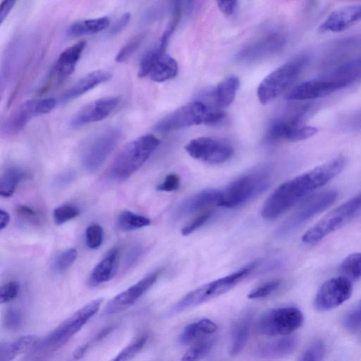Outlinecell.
I'll use <instances>...</instances> for the list:
<instances>
[{"label":"cell","mask_w":361,"mask_h":361,"mask_svg":"<svg viewBox=\"0 0 361 361\" xmlns=\"http://www.w3.org/2000/svg\"><path fill=\"white\" fill-rule=\"evenodd\" d=\"M346 164L347 158L339 156L282 183L265 201L262 216L269 221L277 219L338 175Z\"/></svg>","instance_id":"obj_1"},{"label":"cell","mask_w":361,"mask_h":361,"mask_svg":"<svg viewBox=\"0 0 361 361\" xmlns=\"http://www.w3.org/2000/svg\"><path fill=\"white\" fill-rule=\"evenodd\" d=\"M102 299L90 301L62 322L44 338L39 340L32 350V361H44L63 346L98 312Z\"/></svg>","instance_id":"obj_2"},{"label":"cell","mask_w":361,"mask_h":361,"mask_svg":"<svg viewBox=\"0 0 361 361\" xmlns=\"http://www.w3.org/2000/svg\"><path fill=\"white\" fill-rule=\"evenodd\" d=\"M159 143V140L152 134L144 135L130 141L107 169L106 178L116 183L126 180L145 163Z\"/></svg>","instance_id":"obj_3"},{"label":"cell","mask_w":361,"mask_h":361,"mask_svg":"<svg viewBox=\"0 0 361 361\" xmlns=\"http://www.w3.org/2000/svg\"><path fill=\"white\" fill-rule=\"evenodd\" d=\"M255 267L256 263H250L229 275L191 290L171 307L168 315L178 314L228 292L252 273Z\"/></svg>","instance_id":"obj_4"},{"label":"cell","mask_w":361,"mask_h":361,"mask_svg":"<svg viewBox=\"0 0 361 361\" xmlns=\"http://www.w3.org/2000/svg\"><path fill=\"white\" fill-rule=\"evenodd\" d=\"M224 117V112L211 110L204 103L195 101L166 115L154 125V129L157 132H170L195 125L218 123Z\"/></svg>","instance_id":"obj_5"},{"label":"cell","mask_w":361,"mask_h":361,"mask_svg":"<svg viewBox=\"0 0 361 361\" xmlns=\"http://www.w3.org/2000/svg\"><path fill=\"white\" fill-rule=\"evenodd\" d=\"M308 61L307 54H299L266 76L257 90L260 103L265 104L286 90L305 68Z\"/></svg>","instance_id":"obj_6"},{"label":"cell","mask_w":361,"mask_h":361,"mask_svg":"<svg viewBox=\"0 0 361 361\" xmlns=\"http://www.w3.org/2000/svg\"><path fill=\"white\" fill-rule=\"evenodd\" d=\"M360 213L361 192L327 213L305 233L302 240L306 244H316Z\"/></svg>","instance_id":"obj_7"},{"label":"cell","mask_w":361,"mask_h":361,"mask_svg":"<svg viewBox=\"0 0 361 361\" xmlns=\"http://www.w3.org/2000/svg\"><path fill=\"white\" fill-rule=\"evenodd\" d=\"M270 184V176L264 171L247 173L231 183L221 191L218 206L234 208L263 192Z\"/></svg>","instance_id":"obj_8"},{"label":"cell","mask_w":361,"mask_h":361,"mask_svg":"<svg viewBox=\"0 0 361 361\" xmlns=\"http://www.w3.org/2000/svg\"><path fill=\"white\" fill-rule=\"evenodd\" d=\"M121 136L120 129L116 127L106 128L93 135L82 151L84 169L89 172L97 171L113 152Z\"/></svg>","instance_id":"obj_9"},{"label":"cell","mask_w":361,"mask_h":361,"mask_svg":"<svg viewBox=\"0 0 361 361\" xmlns=\"http://www.w3.org/2000/svg\"><path fill=\"white\" fill-rule=\"evenodd\" d=\"M302 312L295 307H284L269 310L260 317L258 331L266 336H288L303 324Z\"/></svg>","instance_id":"obj_10"},{"label":"cell","mask_w":361,"mask_h":361,"mask_svg":"<svg viewBox=\"0 0 361 361\" xmlns=\"http://www.w3.org/2000/svg\"><path fill=\"white\" fill-rule=\"evenodd\" d=\"M337 197V191L331 190L309 197L283 222L279 229L278 235L286 236L294 232L314 216L329 207Z\"/></svg>","instance_id":"obj_11"},{"label":"cell","mask_w":361,"mask_h":361,"mask_svg":"<svg viewBox=\"0 0 361 361\" xmlns=\"http://www.w3.org/2000/svg\"><path fill=\"white\" fill-rule=\"evenodd\" d=\"M307 111L305 107L288 118L274 121L267 131V138L272 141H300L314 135L317 128L301 124L302 117Z\"/></svg>","instance_id":"obj_12"},{"label":"cell","mask_w":361,"mask_h":361,"mask_svg":"<svg viewBox=\"0 0 361 361\" xmlns=\"http://www.w3.org/2000/svg\"><path fill=\"white\" fill-rule=\"evenodd\" d=\"M56 104V99L51 97L23 102L8 118L3 126V132L8 135L19 133L32 118L51 112Z\"/></svg>","instance_id":"obj_13"},{"label":"cell","mask_w":361,"mask_h":361,"mask_svg":"<svg viewBox=\"0 0 361 361\" xmlns=\"http://www.w3.org/2000/svg\"><path fill=\"white\" fill-rule=\"evenodd\" d=\"M352 292V283L348 277L331 278L319 288L314 298V307L322 312L334 309L348 300Z\"/></svg>","instance_id":"obj_14"},{"label":"cell","mask_w":361,"mask_h":361,"mask_svg":"<svg viewBox=\"0 0 361 361\" xmlns=\"http://www.w3.org/2000/svg\"><path fill=\"white\" fill-rule=\"evenodd\" d=\"M185 149L192 158L213 164L226 161L233 154V149L229 144L208 137L190 140Z\"/></svg>","instance_id":"obj_15"},{"label":"cell","mask_w":361,"mask_h":361,"mask_svg":"<svg viewBox=\"0 0 361 361\" xmlns=\"http://www.w3.org/2000/svg\"><path fill=\"white\" fill-rule=\"evenodd\" d=\"M161 273L160 270L155 271L114 296L106 305L104 313L115 314L134 304L153 286Z\"/></svg>","instance_id":"obj_16"},{"label":"cell","mask_w":361,"mask_h":361,"mask_svg":"<svg viewBox=\"0 0 361 361\" xmlns=\"http://www.w3.org/2000/svg\"><path fill=\"white\" fill-rule=\"evenodd\" d=\"M286 44V38L279 32H272L255 40L243 47L236 55L240 62H252L279 51Z\"/></svg>","instance_id":"obj_17"},{"label":"cell","mask_w":361,"mask_h":361,"mask_svg":"<svg viewBox=\"0 0 361 361\" xmlns=\"http://www.w3.org/2000/svg\"><path fill=\"white\" fill-rule=\"evenodd\" d=\"M343 87L324 75L300 83L293 87L287 94L290 101H304L328 96Z\"/></svg>","instance_id":"obj_18"},{"label":"cell","mask_w":361,"mask_h":361,"mask_svg":"<svg viewBox=\"0 0 361 361\" xmlns=\"http://www.w3.org/2000/svg\"><path fill=\"white\" fill-rule=\"evenodd\" d=\"M118 99L114 97H103L92 101L81 108L73 117L71 125L78 128L100 121L116 108Z\"/></svg>","instance_id":"obj_19"},{"label":"cell","mask_w":361,"mask_h":361,"mask_svg":"<svg viewBox=\"0 0 361 361\" xmlns=\"http://www.w3.org/2000/svg\"><path fill=\"white\" fill-rule=\"evenodd\" d=\"M359 21H361V4L344 6L333 11L320 25L319 32H339Z\"/></svg>","instance_id":"obj_20"},{"label":"cell","mask_w":361,"mask_h":361,"mask_svg":"<svg viewBox=\"0 0 361 361\" xmlns=\"http://www.w3.org/2000/svg\"><path fill=\"white\" fill-rule=\"evenodd\" d=\"M221 191L207 189L200 191L183 201L175 212V217L181 219L196 212H202L212 205H217Z\"/></svg>","instance_id":"obj_21"},{"label":"cell","mask_w":361,"mask_h":361,"mask_svg":"<svg viewBox=\"0 0 361 361\" xmlns=\"http://www.w3.org/2000/svg\"><path fill=\"white\" fill-rule=\"evenodd\" d=\"M85 45V41H80L60 54L53 73L57 82H63L73 73Z\"/></svg>","instance_id":"obj_22"},{"label":"cell","mask_w":361,"mask_h":361,"mask_svg":"<svg viewBox=\"0 0 361 361\" xmlns=\"http://www.w3.org/2000/svg\"><path fill=\"white\" fill-rule=\"evenodd\" d=\"M111 77V73L106 70H97L89 73L67 90L62 95L61 99L63 100L75 99L109 80Z\"/></svg>","instance_id":"obj_23"},{"label":"cell","mask_w":361,"mask_h":361,"mask_svg":"<svg viewBox=\"0 0 361 361\" xmlns=\"http://www.w3.org/2000/svg\"><path fill=\"white\" fill-rule=\"evenodd\" d=\"M119 258V250L112 249L92 269L89 283L92 286L104 283L112 279L116 272Z\"/></svg>","instance_id":"obj_24"},{"label":"cell","mask_w":361,"mask_h":361,"mask_svg":"<svg viewBox=\"0 0 361 361\" xmlns=\"http://www.w3.org/2000/svg\"><path fill=\"white\" fill-rule=\"evenodd\" d=\"M298 345L295 336H286L262 344L258 349V355L264 359H278L291 354Z\"/></svg>","instance_id":"obj_25"},{"label":"cell","mask_w":361,"mask_h":361,"mask_svg":"<svg viewBox=\"0 0 361 361\" xmlns=\"http://www.w3.org/2000/svg\"><path fill=\"white\" fill-rule=\"evenodd\" d=\"M343 88L361 78V56L324 74Z\"/></svg>","instance_id":"obj_26"},{"label":"cell","mask_w":361,"mask_h":361,"mask_svg":"<svg viewBox=\"0 0 361 361\" xmlns=\"http://www.w3.org/2000/svg\"><path fill=\"white\" fill-rule=\"evenodd\" d=\"M252 320V313L247 311L235 321L231 332V355H238L244 348L250 336Z\"/></svg>","instance_id":"obj_27"},{"label":"cell","mask_w":361,"mask_h":361,"mask_svg":"<svg viewBox=\"0 0 361 361\" xmlns=\"http://www.w3.org/2000/svg\"><path fill=\"white\" fill-rule=\"evenodd\" d=\"M39 341L34 335L20 336L0 344V361H12L20 354L32 350Z\"/></svg>","instance_id":"obj_28"},{"label":"cell","mask_w":361,"mask_h":361,"mask_svg":"<svg viewBox=\"0 0 361 361\" xmlns=\"http://www.w3.org/2000/svg\"><path fill=\"white\" fill-rule=\"evenodd\" d=\"M217 325L209 319H201L196 322L188 324L183 330L179 341L183 345H188L202 340L204 336L215 332Z\"/></svg>","instance_id":"obj_29"},{"label":"cell","mask_w":361,"mask_h":361,"mask_svg":"<svg viewBox=\"0 0 361 361\" xmlns=\"http://www.w3.org/2000/svg\"><path fill=\"white\" fill-rule=\"evenodd\" d=\"M239 86L240 80L235 75H229L222 80L213 92L216 104L220 108L230 106L235 99Z\"/></svg>","instance_id":"obj_30"},{"label":"cell","mask_w":361,"mask_h":361,"mask_svg":"<svg viewBox=\"0 0 361 361\" xmlns=\"http://www.w3.org/2000/svg\"><path fill=\"white\" fill-rule=\"evenodd\" d=\"M109 24L110 20L108 17L79 20L68 27L67 33L73 37L94 34L106 29Z\"/></svg>","instance_id":"obj_31"},{"label":"cell","mask_w":361,"mask_h":361,"mask_svg":"<svg viewBox=\"0 0 361 361\" xmlns=\"http://www.w3.org/2000/svg\"><path fill=\"white\" fill-rule=\"evenodd\" d=\"M178 73V63L170 55H163L154 64L149 76L154 82H162L172 79Z\"/></svg>","instance_id":"obj_32"},{"label":"cell","mask_w":361,"mask_h":361,"mask_svg":"<svg viewBox=\"0 0 361 361\" xmlns=\"http://www.w3.org/2000/svg\"><path fill=\"white\" fill-rule=\"evenodd\" d=\"M27 176L21 168L11 166L5 170L0 178V195L9 197L15 192L18 184Z\"/></svg>","instance_id":"obj_33"},{"label":"cell","mask_w":361,"mask_h":361,"mask_svg":"<svg viewBox=\"0 0 361 361\" xmlns=\"http://www.w3.org/2000/svg\"><path fill=\"white\" fill-rule=\"evenodd\" d=\"M166 44L168 42L160 38L159 42L145 54L139 64L137 75L140 78L149 75L154 64L165 54Z\"/></svg>","instance_id":"obj_34"},{"label":"cell","mask_w":361,"mask_h":361,"mask_svg":"<svg viewBox=\"0 0 361 361\" xmlns=\"http://www.w3.org/2000/svg\"><path fill=\"white\" fill-rule=\"evenodd\" d=\"M151 221L147 217L130 211H123L118 216V227L125 231H133L147 226Z\"/></svg>","instance_id":"obj_35"},{"label":"cell","mask_w":361,"mask_h":361,"mask_svg":"<svg viewBox=\"0 0 361 361\" xmlns=\"http://www.w3.org/2000/svg\"><path fill=\"white\" fill-rule=\"evenodd\" d=\"M147 341V334H142L137 336L111 361H130L142 349Z\"/></svg>","instance_id":"obj_36"},{"label":"cell","mask_w":361,"mask_h":361,"mask_svg":"<svg viewBox=\"0 0 361 361\" xmlns=\"http://www.w3.org/2000/svg\"><path fill=\"white\" fill-rule=\"evenodd\" d=\"M213 341L203 338L191 347L182 357L180 361H201L211 351Z\"/></svg>","instance_id":"obj_37"},{"label":"cell","mask_w":361,"mask_h":361,"mask_svg":"<svg viewBox=\"0 0 361 361\" xmlns=\"http://www.w3.org/2000/svg\"><path fill=\"white\" fill-rule=\"evenodd\" d=\"M340 270L352 278H361V252L348 255L341 263Z\"/></svg>","instance_id":"obj_38"},{"label":"cell","mask_w":361,"mask_h":361,"mask_svg":"<svg viewBox=\"0 0 361 361\" xmlns=\"http://www.w3.org/2000/svg\"><path fill=\"white\" fill-rule=\"evenodd\" d=\"M80 209L72 204H66L56 207L53 212L54 221L61 225L80 215Z\"/></svg>","instance_id":"obj_39"},{"label":"cell","mask_w":361,"mask_h":361,"mask_svg":"<svg viewBox=\"0 0 361 361\" xmlns=\"http://www.w3.org/2000/svg\"><path fill=\"white\" fill-rule=\"evenodd\" d=\"M78 257V251L75 248H69L59 254L54 261V269L57 272L67 270L75 262Z\"/></svg>","instance_id":"obj_40"},{"label":"cell","mask_w":361,"mask_h":361,"mask_svg":"<svg viewBox=\"0 0 361 361\" xmlns=\"http://www.w3.org/2000/svg\"><path fill=\"white\" fill-rule=\"evenodd\" d=\"M85 242L87 247L95 250L101 246L104 239V231L98 224L89 226L85 230Z\"/></svg>","instance_id":"obj_41"},{"label":"cell","mask_w":361,"mask_h":361,"mask_svg":"<svg viewBox=\"0 0 361 361\" xmlns=\"http://www.w3.org/2000/svg\"><path fill=\"white\" fill-rule=\"evenodd\" d=\"M142 39V35H137L129 39L117 53L115 58L116 61L121 63L129 59L139 48Z\"/></svg>","instance_id":"obj_42"},{"label":"cell","mask_w":361,"mask_h":361,"mask_svg":"<svg viewBox=\"0 0 361 361\" xmlns=\"http://www.w3.org/2000/svg\"><path fill=\"white\" fill-rule=\"evenodd\" d=\"M343 324L352 332L361 329V300L345 314Z\"/></svg>","instance_id":"obj_43"},{"label":"cell","mask_w":361,"mask_h":361,"mask_svg":"<svg viewBox=\"0 0 361 361\" xmlns=\"http://www.w3.org/2000/svg\"><path fill=\"white\" fill-rule=\"evenodd\" d=\"M213 211L211 209H205L202 211L195 217L190 220L183 227L181 233L183 235L192 233L198 228L204 224L212 216Z\"/></svg>","instance_id":"obj_44"},{"label":"cell","mask_w":361,"mask_h":361,"mask_svg":"<svg viewBox=\"0 0 361 361\" xmlns=\"http://www.w3.org/2000/svg\"><path fill=\"white\" fill-rule=\"evenodd\" d=\"M324 353V344L321 341H316L303 352L298 361H322Z\"/></svg>","instance_id":"obj_45"},{"label":"cell","mask_w":361,"mask_h":361,"mask_svg":"<svg viewBox=\"0 0 361 361\" xmlns=\"http://www.w3.org/2000/svg\"><path fill=\"white\" fill-rule=\"evenodd\" d=\"M20 291V285L16 281H10L0 288V302L7 303L16 299Z\"/></svg>","instance_id":"obj_46"},{"label":"cell","mask_w":361,"mask_h":361,"mask_svg":"<svg viewBox=\"0 0 361 361\" xmlns=\"http://www.w3.org/2000/svg\"><path fill=\"white\" fill-rule=\"evenodd\" d=\"M279 281H271L264 283L253 289L247 295L250 299H259L265 298L274 291H275L280 286Z\"/></svg>","instance_id":"obj_47"},{"label":"cell","mask_w":361,"mask_h":361,"mask_svg":"<svg viewBox=\"0 0 361 361\" xmlns=\"http://www.w3.org/2000/svg\"><path fill=\"white\" fill-rule=\"evenodd\" d=\"M16 213L23 221L39 225L41 223L42 218L40 214L27 205H18L16 208Z\"/></svg>","instance_id":"obj_48"},{"label":"cell","mask_w":361,"mask_h":361,"mask_svg":"<svg viewBox=\"0 0 361 361\" xmlns=\"http://www.w3.org/2000/svg\"><path fill=\"white\" fill-rule=\"evenodd\" d=\"M23 322V315L21 312L16 308L8 310L4 317V324L6 329L10 330L18 329Z\"/></svg>","instance_id":"obj_49"},{"label":"cell","mask_w":361,"mask_h":361,"mask_svg":"<svg viewBox=\"0 0 361 361\" xmlns=\"http://www.w3.org/2000/svg\"><path fill=\"white\" fill-rule=\"evenodd\" d=\"M180 182V177L177 174L170 173L157 186V189L166 192L174 191L178 189Z\"/></svg>","instance_id":"obj_50"},{"label":"cell","mask_w":361,"mask_h":361,"mask_svg":"<svg viewBox=\"0 0 361 361\" xmlns=\"http://www.w3.org/2000/svg\"><path fill=\"white\" fill-rule=\"evenodd\" d=\"M75 178V171L71 170L66 171L56 176L54 181V185L57 188H63L71 184Z\"/></svg>","instance_id":"obj_51"},{"label":"cell","mask_w":361,"mask_h":361,"mask_svg":"<svg viewBox=\"0 0 361 361\" xmlns=\"http://www.w3.org/2000/svg\"><path fill=\"white\" fill-rule=\"evenodd\" d=\"M143 250L140 245H134L127 252L124 259V266L126 268L133 265L142 255Z\"/></svg>","instance_id":"obj_52"},{"label":"cell","mask_w":361,"mask_h":361,"mask_svg":"<svg viewBox=\"0 0 361 361\" xmlns=\"http://www.w3.org/2000/svg\"><path fill=\"white\" fill-rule=\"evenodd\" d=\"M131 18V14L128 12L123 14L117 21L113 25L109 30L111 35H116L121 32L128 24Z\"/></svg>","instance_id":"obj_53"},{"label":"cell","mask_w":361,"mask_h":361,"mask_svg":"<svg viewBox=\"0 0 361 361\" xmlns=\"http://www.w3.org/2000/svg\"><path fill=\"white\" fill-rule=\"evenodd\" d=\"M216 4L219 10L224 14L230 16L233 13L237 1H217Z\"/></svg>","instance_id":"obj_54"},{"label":"cell","mask_w":361,"mask_h":361,"mask_svg":"<svg viewBox=\"0 0 361 361\" xmlns=\"http://www.w3.org/2000/svg\"><path fill=\"white\" fill-rule=\"evenodd\" d=\"M16 4L15 1H4L1 4L0 8V24H2L8 15L11 11Z\"/></svg>","instance_id":"obj_55"},{"label":"cell","mask_w":361,"mask_h":361,"mask_svg":"<svg viewBox=\"0 0 361 361\" xmlns=\"http://www.w3.org/2000/svg\"><path fill=\"white\" fill-rule=\"evenodd\" d=\"M347 125L353 129H361V111L353 114Z\"/></svg>","instance_id":"obj_56"},{"label":"cell","mask_w":361,"mask_h":361,"mask_svg":"<svg viewBox=\"0 0 361 361\" xmlns=\"http://www.w3.org/2000/svg\"><path fill=\"white\" fill-rule=\"evenodd\" d=\"M10 221V215L9 214L4 210L3 209H0V230L2 231L6 228Z\"/></svg>","instance_id":"obj_57"},{"label":"cell","mask_w":361,"mask_h":361,"mask_svg":"<svg viewBox=\"0 0 361 361\" xmlns=\"http://www.w3.org/2000/svg\"><path fill=\"white\" fill-rule=\"evenodd\" d=\"M90 346L89 343L84 344L77 348L74 353L73 357L75 359H80L86 353Z\"/></svg>","instance_id":"obj_58"}]
</instances>
